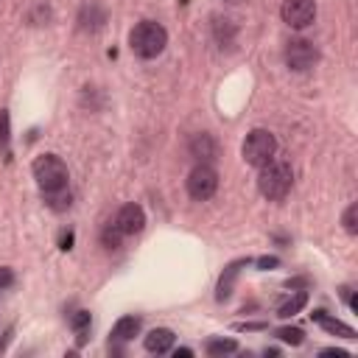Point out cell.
Returning a JSON list of instances; mask_svg holds the SVG:
<instances>
[{"label": "cell", "mask_w": 358, "mask_h": 358, "mask_svg": "<svg viewBox=\"0 0 358 358\" xmlns=\"http://www.w3.org/2000/svg\"><path fill=\"white\" fill-rule=\"evenodd\" d=\"M168 45V31L157 20H143L129 31V48L137 59H157Z\"/></svg>", "instance_id": "cell-1"}, {"label": "cell", "mask_w": 358, "mask_h": 358, "mask_svg": "<svg viewBox=\"0 0 358 358\" xmlns=\"http://www.w3.org/2000/svg\"><path fill=\"white\" fill-rule=\"evenodd\" d=\"M294 187V171L288 162H280V159H271L266 165H260V173H257V190L263 193V199L268 201H282Z\"/></svg>", "instance_id": "cell-2"}, {"label": "cell", "mask_w": 358, "mask_h": 358, "mask_svg": "<svg viewBox=\"0 0 358 358\" xmlns=\"http://www.w3.org/2000/svg\"><path fill=\"white\" fill-rule=\"evenodd\" d=\"M31 173H34V179H36L42 196L67 190V179H70V173H67L64 159L56 157V154H39V157L34 159V165H31Z\"/></svg>", "instance_id": "cell-3"}, {"label": "cell", "mask_w": 358, "mask_h": 358, "mask_svg": "<svg viewBox=\"0 0 358 358\" xmlns=\"http://www.w3.org/2000/svg\"><path fill=\"white\" fill-rule=\"evenodd\" d=\"M241 154H243V162L252 165V168H260L266 162L274 159L277 154V137L268 131V129H252L241 145Z\"/></svg>", "instance_id": "cell-4"}, {"label": "cell", "mask_w": 358, "mask_h": 358, "mask_svg": "<svg viewBox=\"0 0 358 358\" xmlns=\"http://www.w3.org/2000/svg\"><path fill=\"white\" fill-rule=\"evenodd\" d=\"M316 62H319V48H316L310 39L296 36V39H291V42L285 45V64H288V70H294V73H308V70L316 67Z\"/></svg>", "instance_id": "cell-5"}, {"label": "cell", "mask_w": 358, "mask_h": 358, "mask_svg": "<svg viewBox=\"0 0 358 358\" xmlns=\"http://www.w3.org/2000/svg\"><path fill=\"white\" fill-rule=\"evenodd\" d=\"M218 190V173L213 165L207 162H199L190 173H187V196L196 199V201H207L213 199Z\"/></svg>", "instance_id": "cell-6"}, {"label": "cell", "mask_w": 358, "mask_h": 358, "mask_svg": "<svg viewBox=\"0 0 358 358\" xmlns=\"http://www.w3.org/2000/svg\"><path fill=\"white\" fill-rule=\"evenodd\" d=\"M280 14L288 28L302 31L316 20V0H282Z\"/></svg>", "instance_id": "cell-7"}, {"label": "cell", "mask_w": 358, "mask_h": 358, "mask_svg": "<svg viewBox=\"0 0 358 358\" xmlns=\"http://www.w3.org/2000/svg\"><path fill=\"white\" fill-rule=\"evenodd\" d=\"M115 227L123 232V235H137V232H143V227H145V210L140 207V204H123L120 210H117V215H115Z\"/></svg>", "instance_id": "cell-8"}, {"label": "cell", "mask_w": 358, "mask_h": 358, "mask_svg": "<svg viewBox=\"0 0 358 358\" xmlns=\"http://www.w3.org/2000/svg\"><path fill=\"white\" fill-rule=\"evenodd\" d=\"M187 154H190L193 159L210 165V162L218 157V143L213 140V134H207V131H196V134L187 140Z\"/></svg>", "instance_id": "cell-9"}, {"label": "cell", "mask_w": 358, "mask_h": 358, "mask_svg": "<svg viewBox=\"0 0 358 358\" xmlns=\"http://www.w3.org/2000/svg\"><path fill=\"white\" fill-rule=\"evenodd\" d=\"M310 316H313V322H316L322 330H327L330 336H338V338H347V341H352V338H355V330H352L350 324H344L341 319L330 316L327 310H313Z\"/></svg>", "instance_id": "cell-10"}, {"label": "cell", "mask_w": 358, "mask_h": 358, "mask_svg": "<svg viewBox=\"0 0 358 358\" xmlns=\"http://www.w3.org/2000/svg\"><path fill=\"white\" fill-rule=\"evenodd\" d=\"M173 341H176V336H173V330H168V327H154V330H148V333H145V338H143L145 350H148V352H154V355L171 352Z\"/></svg>", "instance_id": "cell-11"}, {"label": "cell", "mask_w": 358, "mask_h": 358, "mask_svg": "<svg viewBox=\"0 0 358 358\" xmlns=\"http://www.w3.org/2000/svg\"><path fill=\"white\" fill-rule=\"evenodd\" d=\"M103 22H106V11H103L101 6H92V3H90V6H84L81 14H78V28H81V31H90V34L101 31Z\"/></svg>", "instance_id": "cell-12"}, {"label": "cell", "mask_w": 358, "mask_h": 358, "mask_svg": "<svg viewBox=\"0 0 358 358\" xmlns=\"http://www.w3.org/2000/svg\"><path fill=\"white\" fill-rule=\"evenodd\" d=\"M140 324H143L140 316H120V319L115 322V327H112V341H120V344L131 341V338L140 333Z\"/></svg>", "instance_id": "cell-13"}, {"label": "cell", "mask_w": 358, "mask_h": 358, "mask_svg": "<svg viewBox=\"0 0 358 358\" xmlns=\"http://www.w3.org/2000/svg\"><path fill=\"white\" fill-rule=\"evenodd\" d=\"M243 263H246V260H235V263H229V266L224 268V274H221V280H218V288H215V296H218L221 302L232 296V288H235V280H238Z\"/></svg>", "instance_id": "cell-14"}, {"label": "cell", "mask_w": 358, "mask_h": 358, "mask_svg": "<svg viewBox=\"0 0 358 358\" xmlns=\"http://www.w3.org/2000/svg\"><path fill=\"white\" fill-rule=\"evenodd\" d=\"M213 36H215V42L224 48V45H232V42H235L238 28H235V22L227 20V17H213Z\"/></svg>", "instance_id": "cell-15"}, {"label": "cell", "mask_w": 358, "mask_h": 358, "mask_svg": "<svg viewBox=\"0 0 358 358\" xmlns=\"http://www.w3.org/2000/svg\"><path fill=\"white\" fill-rule=\"evenodd\" d=\"M305 305H308V294H305V291H296V294H291V296H285V299L280 302L277 316H280V319H291V316H296Z\"/></svg>", "instance_id": "cell-16"}, {"label": "cell", "mask_w": 358, "mask_h": 358, "mask_svg": "<svg viewBox=\"0 0 358 358\" xmlns=\"http://www.w3.org/2000/svg\"><path fill=\"white\" fill-rule=\"evenodd\" d=\"M204 350H207V355H229L238 350V341L235 338H210Z\"/></svg>", "instance_id": "cell-17"}, {"label": "cell", "mask_w": 358, "mask_h": 358, "mask_svg": "<svg viewBox=\"0 0 358 358\" xmlns=\"http://www.w3.org/2000/svg\"><path fill=\"white\" fill-rule=\"evenodd\" d=\"M70 201H73L70 187H67V190H59V193H48V196H45V204H48L50 210H56V213H64V210L70 207Z\"/></svg>", "instance_id": "cell-18"}, {"label": "cell", "mask_w": 358, "mask_h": 358, "mask_svg": "<svg viewBox=\"0 0 358 358\" xmlns=\"http://www.w3.org/2000/svg\"><path fill=\"white\" fill-rule=\"evenodd\" d=\"M70 324H73V330H76V336H78V344H84V341H87V333H90V313H87V310H78V313L70 319Z\"/></svg>", "instance_id": "cell-19"}, {"label": "cell", "mask_w": 358, "mask_h": 358, "mask_svg": "<svg viewBox=\"0 0 358 358\" xmlns=\"http://www.w3.org/2000/svg\"><path fill=\"white\" fill-rule=\"evenodd\" d=\"M280 341H285V344H291V347H299L302 341H305V333L299 330V327H277V333H274Z\"/></svg>", "instance_id": "cell-20"}, {"label": "cell", "mask_w": 358, "mask_h": 358, "mask_svg": "<svg viewBox=\"0 0 358 358\" xmlns=\"http://www.w3.org/2000/svg\"><path fill=\"white\" fill-rule=\"evenodd\" d=\"M8 145H11V117H8V112L3 109V112H0V151L8 154Z\"/></svg>", "instance_id": "cell-21"}, {"label": "cell", "mask_w": 358, "mask_h": 358, "mask_svg": "<svg viewBox=\"0 0 358 358\" xmlns=\"http://www.w3.org/2000/svg\"><path fill=\"white\" fill-rule=\"evenodd\" d=\"M120 238H126V235L115 227V221H109V224L103 227V246H106V249H117V246H120Z\"/></svg>", "instance_id": "cell-22"}, {"label": "cell", "mask_w": 358, "mask_h": 358, "mask_svg": "<svg viewBox=\"0 0 358 358\" xmlns=\"http://www.w3.org/2000/svg\"><path fill=\"white\" fill-rule=\"evenodd\" d=\"M341 224H344V229H347L350 235H355V232H358V204H350V207L344 210Z\"/></svg>", "instance_id": "cell-23"}, {"label": "cell", "mask_w": 358, "mask_h": 358, "mask_svg": "<svg viewBox=\"0 0 358 358\" xmlns=\"http://www.w3.org/2000/svg\"><path fill=\"white\" fill-rule=\"evenodd\" d=\"M11 282H14V271L8 266H0V291L11 288Z\"/></svg>", "instance_id": "cell-24"}, {"label": "cell", "mask_w": 358, "mask_h": 358, "mask_svg": "<svg viewBox=\"0 0 358 358\" xmlns=\"http://www.w3.org/2000/svg\"><path fill=\"white\" fill-rule=\"evenodd\" d=\"M277 263H280L277 257H260V260H257V266H260V268H274Z\"/></svg>", "instance_id": "cell-25"}, {"label": "cell", "mask_w": 358, "mask_h": 358, "mask_svg": "<svg viewBox=\"0 0 358 358\" xmlns=\"http://www.w3.org/2000/svg\"><path fill=\"white\" fill-rule=\"evenodd\" d=\"M322 355H336V358H347L344 350H322Z\"/></svg>", "instance_id": "cell-26"}, {"label": "cell", "mask_w": 358, "mask_h": 358, "mask_svg": "<svg viewBox=\"0 0 358 358\" xmlns=\"http://www.w3.org/2000/svg\"><path fill=\"white\" fill-rule=\"evenodd\" d=\"M8 338H11V330H6V333H3V341H0V352L6 350V344H8Z\"/></svg>", "instance_id": "cell-27"}, {"label": "cell", "mask_w": 358, "mask_h": 358, "mask_svg": "<svg viewBox=\"0 0 358 358\" xmlns=\"http://www.w3.org/2000/svg\"><path fill=\"white\" fill-rule=\"evenodd\" d=\"M173 355H176V358H179V355H193V350H187V347H179Z\"/></svg>", "instance_id": "cell-28"}]
</instances>
